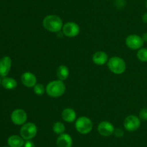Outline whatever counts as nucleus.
Segmentation results:
<instances>
[{
  "label": "nucleus",
  "mask_w": 147,
  "mask_h": 147,
  "mask_svg": "<svg viewBox=\"0 0 147 147\" xmlns=\"http://www.w3.org/2000/svg\"><path fill=\"white\" fill-rule=\"evenodd\" d=\"M4 147H9V146H4Z\"/></svg>",
  "instance_id": "c85d7f7f"
},
{
  "label": "nucleus",
  "mask_w": 147,
  "mask_h": 147,
  "mask_svg": "<svg viewBox=\"0 0 147 147\" xmlns=\"http://www.w3.org/2000/svg\"><path fill=\"white\" fill-rule=\"evenodd\" d=\"M139 118L142 121L147 120V108H143L142 110H141L139 114Z\"/></svg>",
  "instance_id": "4be33fe9"
},
{
  "label": "nucleus",
  "mask_w": 147,
  "mask_h": 147,
  "mask_svg": "<svg viewBox=\"0 0 147 147\" xmlns=\"http://www.w3.org/2000/svg\"><path fill=\"white\" fill-rule=\"evenodd\" d=\"M137 59L142 62H147V48H142L137 52Z\"/></svg>",
  "instance_id": "aec40b11"
},
{
  "label": "nucleus",
  "mask_w": 147,
  "mask_h": 147,
  "mask_svg": "<svg viewBox=\"0 0 147 147\" xmlns=\"http://www.w3.org/2000/svg\"><path fill=\"white\" fill-rule=\"evenodd\" d=\"M107 65L109 70L116 75L122 74L126 71V62L119 56H113L110 58L108 61Z\"/></svg>",
  "instance_id": "7ed1b4c3"
},
{
  "label": "nucleus",
  "mask_w": 147,
  "mask_h": 147,
  "mask_svg": "<svg viewBox=\"0 0 147 147\" xmlns=\"http://www.w3.org/2000/svg\"><path fill=\"white\" fill-rule=\"evenodd\" d=\"M62 31L64 35L68 37H74L79 35L80 32V27L76 22H67L63 24Z\"/></svg>",
  "instance_id": "0eeeda50"
},
{
  "label": "nucleus",
  "mask_w": 147,
  "mask_h": 147,
  "mask_svg": "<svg viewBox=\"0 0 147 147\" xmlns=\"http://www.w3.org/2000/svg\"><path fill=\"white\" fill-rule=\"evenodd\" d=\"M114 125L111 122L107 120H103L100 122L98 125V131L102 136L109 137L113 135L114 133Z\"/></svg>",
  "instance_id": "9d476101"
},
{
  "label": "nucleus",
  "mask_w": 147,
  "mask_h": 147,
  "mask_svg": "<svg viewBox=\"0 0 147 147\" xmlns=\"http://www.w3.org/2000/svg\"><path fill=\"white\" fill-rule=\"evenodd\" d=\"M20 135L24 140H32L37 133V127L34 122H25L20 128Z\"/></svg>",
  "instance_id": "39448f33"
},
{
  "label": "nucleus",
  "mask_w": 147,
  "mask_h": 147,
  "mask_svg": "<svg viewBox=\"0 0 147 147\" xmlns=\"http://www.w3.org/2000/svg\"><path fill=\"white\" fill-rule=\"evenodd\" d=\"M1 84V79H0V84Z\"/></svg>",
  "instance_id": "cd10ccee"
},
{
  "label": "nucleus",
  "mask_w": 147,
  "mask_h": 147,
  "mask_svg": "<svg viewBox=\"0 0 147 147\" xmlns=\"http://www.w3.org/2000/svg\"><path fill=\"white\" fill-rule=\"evenodd\" d=\"M42 25L47 31L57 33L63 29V22L61 17L55 14H49L43 19Z\"/></svg>",
  "instance_id": "f257e3e1"
},
{
  "label": "nucleus",
  "mask_w": 147,
  "mask_h": 147,
  "mask_svg": "<svg viewBox=\"0 0 147 147\" xmlns=\"http://www.w3.org/2000/svg\"><path fill=\"white\" fill-rule=\"evenodd\" d=\"M113 134L115 135V136L117 137V138H122V137L124 135V131L121 128H115V131Z\"/></svg>",
  "instance_id": "5701e85b"
},
{
  "label": "nucleus",
  "mask_w": 147,
  "mask_h": 147,
  "mask_svg": "<svg viewBox=\"0 0 147 147\" xmlns=\"http://www.w3.org/2000/svg\"><path fill=\"white\" fill-rule=\"evenodd\" d=\"M7 144L9 147H22L24 146V140L21 135H10L7 139Z\"/></svg>",
  "instance_id": "dca6fc26"
},
{
  "label": "nucleus",
  "mask_w": 147,
  "mask_h": 147,
  "mask_svg": "<svg viewBox=\"0 0 147 147\" xmlns=\"http://www.w3.org/2000/svg\"><path fill=\"white\" fill-rule=\"evenodd\" d=\"M69 74H70V71L68 67L65 65H60L56 71L57 77L58 78V79L63 82L68 78Z\"/></svg>",
  "instance_id": "f3484780"
},
{
  "label": "nucleus",
  "mask_w": 147,
  "mask_h": 147,
  "mask_svg": "<svg viewBox=\"0 0 147 147\" xmlns=\"http://www.w3.org/2000/svg\"><path fill=\"white\" fill-rule=\"evenodd\" d=\"M27 114L24 110L16 109L11 112V120L17 125H22L27 122Z\"/></svg>",
  "instance_id": "1a4fd4ad"
},
{
  "label": "nucleus",
  "mask_w": 147,
  "mask_h": 147,
  "mask_svg": "<svg viewBox=\"0 0 147 147\" xmlns=\"http://www.w3.org/2000/svg\"><path fill=\"white\" fill-rule=\"evenodd\" d=\"M62 118L67 122H73L76 120L77 114L76 110L71 108H65L61 114Z\"/></svg>",
  "instance_id": "2eb2a0df"
},
{
  "label": "nucleus",
  "mask_w": 147,
  "mask_h": 147,
  "mask_svg": "<svg viewBox=\"0 0 147 147\" xmlns=\"http://www.w3.org/2000/svg\"><path fill=\"white\" fill-rule=\"evenodd\" d=\"M75 127L78 132L83 135H86L91 132L93 124L91 119L88 117L81 116L77 118L75 121Z\"/></svg>",
  "instance_id": "20e7f679"
},
{
  "label": "nucleus",
  "mask_w": 147,
  "mask_h": 147,
  "mask_svg": "<svg viewBox=\"0 0 147 147\" xmlns=\"http://www.w3.org/2000/svg\"><path fill=\"white\" fill-rule=\"evenodd\" d=\"M33 91L34 94L38 96L43 95L46 92V88L42 84H37L35 86L33 87Z\"/></svg>",
  "instance_id": "412c9836"
},
{
  "label": "nucleus",
  "mask_w": 147,
  "mask_h": 147,
  "mask_svg": "<svg viewBox=\"0 0 147 147\" xmlns=\"http://www.w3.org/2000/svg\"><path fill=\"white\" fill-rule=\"evenodd\" d=\"M11 67V59L9 56H4L0 59V76L6 77Z\"/></svg>",
  "instance_id": "f8f14e48"
},
{
  "label": "nucleus",
  "mask_w": 147,
  "mask_h": 147,
  "mask_svg": "<svg viewBox=\"0 0 147 147\" xmlns=\"http://www.w3.org/2000/svg\"><path fill=\"white\" fill-rule=\"evenodd\" d=\"M142 39H143L144 41L147 42V32H146V33H144L143 35H142Z\"/></svg>",
  "instance_id": "a878e982"
},
{
  "label": "nucleus",
  "mask_w": 147,
  "mask_h": 147,
  "mask_svg": "<svg viewBox=\"0 0 147 147\" xmlns=\"http://www.w3.org/2000/svg\"><path fill=\"white\" fill-rule=\"evenodd\" d=\"M142 120L139 117L134 115H128L123 121V127L129 132L136 131L140 128Z\"/></svg>",
  "instance_id": "423d86ee"
},
{
  "label": "nucleus",
  "mask_w": 147,
  "mask_h": 147,
  "mask_svg": "<svg viewBox=\"0 0 147 147\" xmlns=\"http://www.w3.org/2000/svg\"><path fill=\"white\" fill-rule=\"evenodd\" d=\"M73 144V141L71 135L65 133L59 135L56 141L57 147H72Z\"/></svg>",
  "instance_id": "4468645a"
},
{
  "label": "nucleus",
  "mask_w": 147,
  "mask_h": 147,
  "mask_svg": "<svg viewBox=\"0 0 147 147\" xmlns=\"http://www.w3.org/2000/svg\"><path fill=\"white\" fill-rule=\"evenodd\" d=\"M1 85L6 89H14L17 87V82L14 78L4 77L1 80Z\"/></svg>",
  "instance_id": "a211bd4d"
},
{
  "label": "nucleus",
  "mask_w": 147,
  "mask_h": 147,
  "mask_svg": "<svg viewBox=\"0 0 147 147\" xmlns=\"http://www.w3.org/2000/svg\"><path fill=\"white\" fill-rule=\"evenodd\" d=\"M46 93L52 98H58L63 96L66 90V86L63 81L54 80L49 82L46 86Z\"/></svg>",
  "instance_id": "f03ea898"
},
{
  "label": "nucleus",
  "mask_w": 147,
  "mask_h": 147,
  "mask_svg": "<svg viewBox=\"0 0 147 147\" xmlns=\"http://www.w3.org/2000/svg\"><path fill=\"white\" fill-rule=\"evenodd\" d=\"M93 62L98 66H103L108 63L109 61V56L107 53L102 50L96 51L92 56Z\"/></svg>",
  "instance_id": "ddd939ff"
},
{
  "label": "nucleus",
  "mask_w": 147,
  "mask_h": 147,
  "mask_svg": "<svg viewBox=\"0 0 147 147\" xmlns=\"http://www.w3.org/2000/svg\"><path fill=\"white\" fill-rule=\"evenodd\" d=\"M53 131L57 135H61L65 131V126L64 123L60 121H57L53 125Z\"/></svg>",
  "instance_id": "6ab92c4d"
},
{
  "label": "nucleus",
  "mask_w": 147,
  "mask_h": 147,
  "mask_svg": "<svg viewBox=\"0 0 147 147\" xmlns=\"http://www.w3.org/2000/svg\"><path fill=\"white\" fill-rule=\"evenodd\" d=\"M142 21L144 23H146V24H147V12L144 13V14H143V16H142Z\"/></svg>",
  "instance_id": "393cba45"
},
{
  "label": "nucleus",
  "mask_w": 147,
  "mask_h": 147,
  "mask_svg": "<svg viewBox=\"0 0 147 147\" xmlns=\"http://www.w3.org/2000/svg\"><path fill=\"white\" fill-rule=\"evenodd\" d=\"M21 82L26 87L33 88L37 84V79L32 72L26 71L22 74Z\"/></svg>",
  "instance_id": "9b49d317"
},
{
  "label": "nucleus",
  "mask_w": 147,
  "mask_h": 147,
  "mask_svg": "<svg viewBox=\"0 0 147 147\" xmlns=\"http://www.w3.org/2000/svg\"><path fill=\"white\" fill-rule=\"evenodd\" d=\"M24 147H35V145L31 140H28V141H26V142H24Z\"/></svg>",
  "instance_id": "b1692460"
},
{
  "label": "nucleus",
  "mask_w": 147,
  "mask_h": 147,
  "mask_svg": "<svg viewBox=\"0 0 147 147\" xmlns=\"http://www.w3.org/2000/svg\"><path fill=\"white\" fill-rule=\"evenodd\" d=\"M146 9H147V0H146Z\"/></svg>",
  "instance_id": "bb28decb"
},
{
  "label": "nucleus",
  "mask_w": 147,
  "mask_h": 147,
  "mask_svg": "<svg viewBox=\"0 0 147 147\" xmlns=\"http://www.w3.org/2000/svg\"><path fill=\"white\" fill-rule=\"evenodd\" d=\"M126 45L131 50H139L143 46L144 41L142 37L136 34L129 35L126 38Z\"/></svg>",
  "instance_id": "6e6552de"
}]
</instances>
